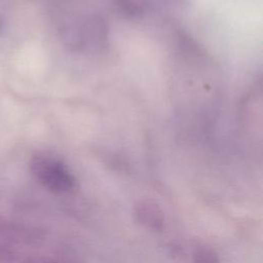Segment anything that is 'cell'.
Returning a JSON list of instances; mask_svg holds the SVG:
<instances>
[{
	"label": "cell",
	"instance_id": "6da1fadb",
	"mask_svg": "<svg viewBox=\"0 0 263 263\" xmlns=\"http://www.w3.org/2000/svg\"><path fill=\"white\" fill-rule=\"evenodd\" d=\"M30 167L35 178L52 192H65L73 186V177L65 163L48 152L36 153L30 161Z\"/></svg>",
	"mask_w": 263,
	"mask_h": 263
},
{
	"label": "cell",
	"instance_id": "7a4b0ae2",
	"mask_svg": "<svg viewBox=\"0 0 263 263\" xmlns=\"http://www.w3.org/2000/svg\"><path fill=\"white\" fill-rule=\"evenodd\" d=\"M138 220L147 228L160 229L163 225V215L159 206L152 201H143L137 205Z\"/></svg>",
	"mask_w": 263,
	"mask_h": 263
},
{
	"label": "cell",
	"instance_id": "3957f363",
	"mask_svg": "<svg viewBox=\"0 0 263 263\" xmlns=\"http://www.w3.org/2000/svg\"><path fill=\"white\" fill-rule=\"evenodd\" d=\"M193 263H220V260L211 249L199 248L194 252Z\"/></svg>",
	"mask_w": 263,
	"mask_h": 263
},
{
	"label": "cell",
	"instance_id": "277c9868",
	"mask_svg": "<svg viewBox=\"0 0 263 263\" xmlns=\"http://www.w3.org/2000/svg\"><path fill=\"white\" fill-rule=\"evenodd\" d=\"M2 30V23H1V21H0V31Z\"/></svg>",
	"mask_w": 263,
	"mask_h": 263
}]
</instances>
